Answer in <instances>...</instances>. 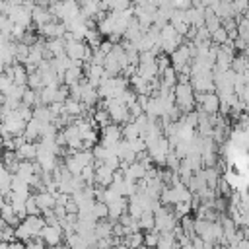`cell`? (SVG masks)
<instances>
[{
    "label": "cell",
    "mask_w": 249,
    "mask_h": 249,
    "mask_svg": "<svg viewBox=\"0 0 249 249\" xmlns=\"http://www.w3.org/2000/svg\"><path fill=\"white\" fill-rule=\"evenodd\" d=\"M27 123L21 119L19 111H10L8 115H2V130L10 132L12 136H19L25 132Z\"/></svg>",
    "instance_id": "cell-1"
},
{
    "label": "cell",
    "mask_w": 249,
    "mask_h": 249,
    "mask_svg": "<svg viewBox=\"0 0 249 249\" xmlns=\"http://www.w3.org/2000/svg\"><path fill=\"white\" fill-rule=\"evenodd\" d=\"M39 29V33L43 35V37H47V39H56V37H64L66 35V25L62 23V21H49L47 25H43V27H37Z\"/></svg>",
    "instance_id": "cell-2"
},
{
    "label": "cell",
    "mask_w": 249,
    "mask_h": 249,
    "mask_svg": "<svg viewBox=\"0 0 249 249\" xmlns=\"http://www.w3.org/2000/svg\"><path fill=\"white\" fill-rule=\"evenodd\" d=\"M4 72L14 80V84H18V86H27L29 72H27L25 64H12V66L4 68Z\"/></svg>",
    "instance_id": "cell-3"
},
{
    "label": "cell",
    "mask_w": 249,
    "mask_h": 249,
    "mask_svg": "<svg viewBox=\"0 0 249 249\" xmlns=\"http://www.w3.org/2000/svg\"><path fill=\"white\" fill-rule=\"evenodd\" d=\"M86 53H88V43H86V41H72V43H66V54H68L74 62H84Z\"/></svg>",
    "instance_id": "cell-4"
},
{
    "label": "cell",
    "mask_w": 249,
    "mask_h": 249,
    "mask_svg": "<svg viewBox=\"0 0 249 249\" xmlns=\"http://www.w3.org/2000/svg\"><path fill=\"white\" fill-rule=\"evenodd\" d=\"M62 228L60 226H45L39 233V237L47 243V245H58L60 243V237H62Z\"/></svg>",
    "instance_id": "cell-5"
},
{
    "label": "cell",
    "mask_w": 249,
    "mask_h": 249,
    "mask_svg": "<svg viewBox=\"0 0 249 249\" xmlns=\"http://www.w3.org/2000/svg\"><path fill=\"white\" fill-rule=\"evenodd\" d=\"M37 152H39V144H35V142H25V144H21V146L16 150V154H18V158H19L21 161L37 160Z\"/></svg>",
    "instance_id": "cell-6"
},
{
    "label": "cell",
    "mask_w": 249,
    "mask_h": 249,
    "mask_svg": "<svg viewBox=\"0 0 249 249\" xmlns=\"http://www.w3.org/2000/svg\"><path fill=\"white\" fill-rule=\"evenodd\" d=\"M35 198H37V204H39L41 212L53 210V208L56 206V196H54L53 193H49V191H39V193L35 195Z\"/></svg>",
    "instance_id": "cell-7"
},
{
    "label": "cell",
    "mask_w": 249,
    "mask_h": 249,
    "mask_svg": "<svg viewBox=\"0 0 249 249\" xmlns=\"http://www.w3.org/2000/svg\"><path fill=\"white\" fill-rule=\"evenodd\" d=\"M138 74H140L144 80H148V82L156 80V78L160 76L158 62H150V64H138Z\"/></svg>",
    "instance_id": "cell-8"
},
{
    "label": "cell",
    "mask_w": 249,
    "mask_h": 249,
    "mask_svg": "<svg viewBox=\"0 0 249 249\" xmlns=\"http://www.w3.org/2000/svg\"><path fill=\"white\" fill-rule=\"evenodd\" d=\"M41 128H43V123L41 121H37V119L29 121L27 126H25V132H23V136L27 138V142H31L35 138H41Z\"/></svg>",
    "instance_id": "cell-9"
},
{
    "label": "cell",
    "mask_w": 249,
    "mask_h": 249,
    "mask_svg": "<svg viewBox=\"0 0 249 249\" xmlns=\"http://www.w3.org/2000/svg\"><path fill=\"white\" fill-rule=\"evenodd\" d=\"M47 49L54 54V56H60V54H66V41L64 37H56V39H47Z\"/></svg>",
    "instance_id": "cell-10"
},
{
    "label": "cell",
    "mask_w": 249,
    "mask_h": 249,
    "mask_svg": "<svg viewBox=\"0 0 249 249\" xmlns=\"http://www.w3.org/2000/svg\"><path fill=\"white\" fill-rule=\"evenodd\" d=\"M123 245L128 247V249H140L144 245V233L140 231H134V233H128L123 237Z\"/></svg>",
    "instance_id": "cell-11"
},
{
    "label": "cell",
    "mask_w": 249,
    "mask_h": 249,
    "mask_svg": "<svg viewBox=\"0 0 249 249\" xmlns=\"http://www.w3.org/2000/svg\"><path fill=\"white\" fill-rule=\"evenodd\" d=\"M123 136H124V140L132 142V140L140 138V136H142V132H140V128L136 126V123L132 121V123H126V124H123Z\"/></svg>",
    "instance_id": "cell-12"
},
{
    "label": "cell",
    "mask_w": 249,
    "mask_h": 249,
    "mask_svg": "<svg viewBox=\"0 0 249 249\" xmlns=\"http://www.w3.org/2000/svg\"><path fill=\"white\" fill-rule=\"evenodd\" d=\"M231 70H233L235 74H243L245 70H249V60H247V54H245V53L233 56V60H231Z\"/></svg>",
    "instance_id": "cell-13"
},
{
    "label": "cell",
    "mask_w": 249,
    "mask_h": 249,
    "mask_svg": "<svg viewBox=\"0 0 249 249\" xmlns=\"http://www.w3.org/2000/svg\"><path fill=\"white\" fill-rule=\"evenodd\" d=\"M93 123H95V126L105 128V126H109L113 121H111V115H109L107 109H97V111L93 113Z\"/></svg>",
    "instance_id": "cell-14"
},
{
    "label": "cell",
    "mask_w": 249,
    "mask_h": 249,
    "mask_svg": "<svg viewBox=\"0 0 249 249\" xmlns=\"http://www.w3.org/2000/svg\"><path fill=\"white\" fill-rule=\"evenodd\" d=\"M99 12H101V2H99V0H88V2L82 6V14H84L86 18H95Z\"/></svg>",
    "instance_id": "cell-15"
},
{
    "label": "cell",
    "mask_w": 249,
    "mask_h": 249,
    "mask_svg": "<svg viewBox=\"0 0 249 249\" xmlns=\"http://www.w3.org/2000/svg\"><path fill=\"white\" fill-rule=\"evenodd\" d=\"M95 233H97V239H103V237H111L113 235V224L107 222V220H101L95 224Z\"/></svg>",
    "instance_id": "cell-16"
},
{
    "label": "cell",
    "mask_w": 249,
    "mask_h": 249,
    "mask_svg": "<svg viewBox=\"0 0 249 249\" xmlns=\"http://www.w3.org/2000/svg\"><path fill=\"white\" fill-rule=\"evenodd\" d=\"M140 230H156V214L154 212H144L140 218Z\"/></svg>",
    "instance_id": "cell-17"
},
{
    "label": "cell",
    "mask_w": 249,
    "mask_h": 249,
    "mask_svg": "<svg viewBox=\"0 0 249 249\" xmlns=\"http://www.w3.org/2000/svg\"><path fill=\"white\" fill-rule=\"evenodd\" d=\"M27 88H31V89H35V91H41V89L45 88V82H43V76L39 74V70L29 74V80H27Z\"/></svg>",
    "instance_id": "cell-18"
},
{
    "label": "cell",
    "mask_w": 249,
    "mask_h": 249,
    "mask_svg": "<svg viewBox=\"0 0 249 249\" xmlns=\"http://www.w3.org/2000/svg\"><path fill=\"white\" fill-rule=\"evenodd\" d=\"M25 210H27V216H39V214H41V208H39V204H37L35 195H31V196L27 198V202H25Z\"/></svg>",
    "instance_id": "cell-19"
},
{
    "label": "cell",
    "mask_w": 249,
    "mask_h": 249,
    "mask_svg": "<svg viewBox=\"0 0 249 249\" xmlns=\"http://www.w3.org/2000/svg\"><path fill=\"white\" fill-rule=\"evenodd\" d=\"M93 216H95V220L97 218H109V204L95 200V204H93Z\"/></svg>",
    "instance_id": "cell-20"
},
{
    "label": "cell",
    "mask_w": 249,
    "mask_h": 249,
    "mask_svg": "<svg viewBox=\"0 0 249 249\" xmlns=\"http://www.w3.org/2000/svg\"><path fill=\"white\" fill-rule=\"evenodd\" d=\"M158 241H160V231L158 230H150L148 233H144V245L150 249V247H158Z\"/></svg>",
    "instance_id": "cell-21"
},
{
    "label": "cell",
    "mask_w": 249,
    "mask_h": 249,
    "mask_svg": "<svg viewBox=\"0 0 249 249\" xmlns=\"http://www.w3.org/2000/svg\"><path fill=\"white\" fill-rule=\"evenodd\" d=\"M228 41H230V33H228L224 27H220V29H216V31L212 33V43L224 45V43H228Z\"/></svg>",
    "instance_id": "cell-22"
},
{
    "label": "cell",
    "mask_w": 249,
    "mask_h": 249,
    "mask_svg": "<svg viewBox=\"0 0 249 249\" xmlns=\"http://www.w3.org/2000/svg\"><path fill=\"white\" fill-rule=\"evenodd\" d=\"M80 177L86 181V185H93L95 183V167L93 165H86Z\"/></svg>",
    "instance_id": "cell-23"
},
{
    "label": "cell",
    "mask_w": 249,
    "mask_h": 249,
    "mask_svg": "<svg viewBox=\"0 0 249 249\" xmlns=\"http://www.w3.org/2000/svg\"><path fill=\"white\" fill-rule=\"evenodd\" d=\"M175 37H179L177 29H175L171 23H167V25L161 29V39H163V41H169V39H175Z\"/></svg>",
    "instance_id": "cell-24"
},
{
    "label": "cell",
    "mask_w": 249,
    "mask_h": 249,
    "mask_svg": "<svg viewBox=\"0 0 249 249\" xmlns=\"http://www.w3.org/2000/svg\"><path fill=\"white\" fill-rule=\"evenodd\" d=\"M103 163H105V165H107L109 169H113V171L121 169V158H119V156H117L115 152H113V154H111V156H109V158H107V160H105Z\"/></svg>",
    "instance_id": "cell-25"
},
{
    "label": "cell",
    "mask_w": 249,
    "mask_h": 249,
    "mask_svg": "<svg viewBox=\"0 0 249 249\" xmlns=\"http://www.w3.org/2000/svg\"><path fill=\"white\" fill-rule=\"evenodd\" d=\"M191 202H177L175 204V216H189V212H191Z\"/></svg>",
    "instance_id": "cell-26"
},
{
    "label": "cell",
    "mask_w": 249,
    "mask_h": 249,
    "mask_svg": "<svg viewBox=\"0 0 249 249\" xmlns=\"http://www.w3.org/2000/svg\"><path fill=\"white\" fill-rule=\"evenodd\" d=\"M173 2V8L175 10H189L193 4H191V0H171Z\"/></svg>",
    "instance_id": "cell-27"
},
{
    "label": "cell",
    "mask_w": 249,
    "mask_h": 249,
    "mask_svg": "<svg viewBox=\"0 0 249 249\" xmlns=\"http://www.w3.org/2000/svg\"><path fill=\"white\" fill-rule=\"evenodd\" d=\"M233 47H235V51H243V53H245V51L249 49V43H247L245 39H241V37H237V39L233 41Z\"/></svg>",
    "instance_id": "cell-28"
}]
</instances>
